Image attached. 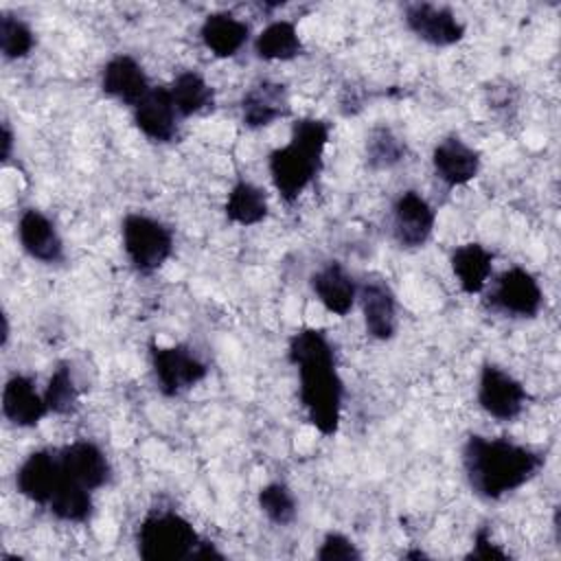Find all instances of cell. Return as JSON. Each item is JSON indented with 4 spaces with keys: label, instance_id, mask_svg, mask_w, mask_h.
<instances>
[{
    "label": "cell",
    "instance_id": "1",
    "mask_svg": "<svg viewBox=\"0 0 561 561\" xmlns=\"http://www.w3.org/2000/svg\"><path fill=\"white\" fill-rule=\"evenodd\" d=\"M289 362L298 368L300 401L311 425L331 436L342 416L344 386L335 366V351L318 329H300L289 340Z\"/></svg>",
    "mask_w": 561,
    "mask_h": 561
},
{
    "label": "cell",
    "instance_id": "2",
    "mask_svg": "<svg viewBox=\"0 0 561 561\" xmlns=\"http://www.w3.org/2000/svg\"><path fill=\"white\" fill-rule=\"evenodd\" d=\"M541 465V454L508 438H484L473 434L462 447L467 480L471 489L486 500H497L517 491L537 476Z\"/></svg>",
    "mask_w": 561,
    "mask_h": 561
},
{
    "label": "cell",
    "instance_id": "3",
    "mask_svg": "<svg viewBox=\"0 0 561 561\" xmlns=\"http://www.w3.org/2000/svg\"><path fill=\"white\" fill-rule=\"evenodd\" d=\"M327 142L329 125L324 121L300 118L294 123L291 140L270 153V175L274 188L285 202L298 199V195L320 173Z\"/></svg>",
    "mask_w": 561,
    "mask_h": 561
},
{
    "label": "cell",
    "instance_id": "4",
    "mask_svg": "<svg viewBox=\"0 0 561 561\" xmlns=\"http://www.w3.org/2000/svg\"><path fill=\"white\" fill-rule=\"evenodd\" d=\"M138 554L145 561H180L191 559L199 537L188 519L178 513H151L142 519L138 535Z\"/></svg>",
    "mask_w": 561,
    "mask_h": 561
},
{
    "label": "cell",
    "instance_id": "5",
    "mask_svg": "<svg viewBox=\"0 0 561 561\" xmlns=\"http://www.w3.org/2000/svg\"><path fill=\"white\" fill-rule=\"evenodd\" d=\"M123 248L131 265L138 272L149 274L162 267L171 256L173 234L158 219L131 213L123 219Z\"/></svg>",
    "mask_w": 561,
    "mask_h": 561
},
{
    "label": "cell",
    "instance_id": "6",
    "mask_svg": "<svg viewBox=\"0 0 561 561\" xmlns=\"http://www.w3.org/2000/svg\"><path fill=\"white\" fill-rule=\"evenodd\" d=\"M151 366H153L158 388L167 397H175L193 388L208 373L206 364L184 344H175V346L151 344Z\"/></svg>",
    "mask_w": 561,
    "mask_h": 561
},
{
    "label": "cell",
    "instance_id": "7",
    "mask_svg": "<svg viewBox=\"0 0 561 561\" xmlns=\"http://www.w3.org/2000/svg\"><path fill=\"white\" fill-rule=\"evenodd\" d=\"M478 401L486 414L497 421L515 419L526 401L524 386L495 364H484L480 370Z\"/></svg>",
    "mask_w": 561,
    "mask_h": 561
},
{
    "label": "cell",
    "instance_id": "8",
    "mask_svg": "<svg viewBox=\"0 0 561 561\" xmlns=\"http://www.w3.org/2000/svg\"><path fill=\"white\" fill-rule=\"evenodd\" d=\"M491 302L511 316L535 318L541 309L543 291L530 272L524 267H511L495 280Z\"/></svg>",
    "mask_w": 561,
    "mask_h": 561
},
{
    "label": "cell",
    "instance_id": "9",
    "mask_svg": "<svg viewBox=\"0 0 561 561\" xmlns=\"http://www.w3.org/2000/svg\"><path fill=\"white\" fill-rule=\"evenodd\" d=\"M408 28L432 46H451L462 39L465 24L447 7L432 2H414L405 7Z\"/></svg>",
    "mask_w": 561,
    "mask_h": 561
},
{
    "label": "cell",
    "instance_id": "10",
    "mask_svg": "<svg viewBox=\"0 0 561 561\" xmlns=\"http://www.w3.org/2000/svg\"><path fill=\"white\" fill-rule=\"evenodd\" d=\"M436 221L434 208L416 191H405L397 197L392 208L394 239L403 248H421L432 237Z\"/></svg>",
    "mask_w": 561,
    "mask_h": 561
},
{
    "label": "cell",
    "instance_id": "11",
    "mask_svg": "<svg viewBox=\"0 0 561 561\" xmlns=\"http://www.w3.org/2000/svg\"><path fill=\"white\" fill-rule=\"evenodd\" d=\"M64 478L59 454L53 451H33L15 473L18 491L37 504H48L53 491Z\"/></svg>",
    "mask_w": 561,
    "mask_h": 561
},
{
    "label": "cell",
    "instance_id": "12",
    "mask_svg": "<svg viewBox=\"0 0 561 561\" xmlns=\"http://www.w3.org/2000/svg\"><path fill=\"white\" fill-rule=\"evenodd\" d=\"M359 302L366 333L375 340H390L397 331V302L386 280L373 278L359 287Z\"/></svg>",
    "mask_w": 561,
    "mask_h": 561
},
{
    "label": "cell",
    "instance_id": "13",
    "mask_svg": "<svg viewBox=\"0 0 561 561\" xmlns=\"http://www.w3.org/2000/svg\"><path fill=\"white\" fill-rule=\"evenodd\" d=\"M64 473L83 484L85 489H99L110 480V462L99 445L90 440H75L59 451Z\"/></svg>",
    "mask_w": 561,
    "mask_h": 561
},
{
    "label": "cell",
    "instance_id": "14",
    "mask_svg": "<svg viewBox=\"0 0 561 561\" xmlns=\"http://www.w3.org/2000/svg\"><path fill=\"white\" fill-rule=\"evenodd\" d=\"M101 88L127 105H138L151 90L142 66L129 55H116L103 66Z\"/></svg>",
    "mask_w": 561,
    "mask_h": 561
},
{
    "label": "cell",
    "instance_id": "15",
    "mask_svg": "<svg viewBox=\"0 0 561 561\" xmlns=\"http://www.w3.org/2000/svg\"><path fill=\"white\" fill-rule=\"evenodd\" d=\"M432 167L447 186H460L478 175L480 153L460 138L449 136L434 147Z\"/></svg>",
    "mask_w": 561,
    "mask_h": 561
},
{
    "label": "cell",
    "instance_id": "16",
    "mask_svg": "<svg viewBox=\"0 0 561 561\" xmlns=\"http://www.w3.org/2000/svg\"><path fill=\"white\" fill-rule=\"evenodd\" d=\"M178 116L169 88H151L147 96L134 105V121L138 129L156 142H169L175 136Z\"/></svg>",
    "mask_w": 561,
    "mask_h": 561
},
{
    "label": "cell",
    "instance_id": "17",
    "mask_svg": "<svg viewBox=\"0 0 561 561\" xmlns=\"http://www.w3.org/2000/svg\"><path fill=\"white\" fill-rule=\"evenodd\" d=\"M243 123L252 129L267 127L276 118H283L289 112L287 88L276 81H261L252 85L241 101Z\"/></svg>",
    "mask_w": 561,
    "mask_h": 561
},
{
    "label": "cell",
    "instance_id": "18",
    "mask_svg": "<svg viewBox=\"0 0 561 561\" xmlns=\"http://www.w3.org/2000/svg\"><path fill=\"white\" fill-rule=\"evenodd\" d=\"M18 237L28 256L42 263H55L64 254V243L53 221L39 210H24L18 221Z\"/></svg>",
    "mask_w": 561,
    "mask_h": 561
},
{
    "label": "cell",
    "instance_id": "19",
    "mask_svg": "<svg viewBox=\"0 0 561 561\" xmlns=\"http://www.w3.org/2000/svg\"><path fill=\"white\" fill-rule=\"evenodd\" d=\"M48 412L44 397L37 394L33 379L13 375L2 388V414L18 427H33Z\"/></svg>",
    "mask_w": 561,
    "mask_h": 561
},
{
    "label": "cell",
    "instance_id": "20",
    "mask_svg": "<svg viewBox=\"0 0 561 561\" xmlns=\"http://www.w3.org/2000/svg\"><path fill=\"white\" fill-rule=\"evenodd\" d=\"M311 289L318 300L335 316H346L357 298V285L342 263L331 261L311 276Z\"/></svg>",
    "mask_w": 561,
    "mask_h": 561
},
{
    "label": "cell",
    "instance_id": "21",
    "mask_svg": "<svg viewBox=\"0 0 561 561\" xmlns=\"http://www.w3.org/2000/svg\"><path fill=\"white\" fill-rule=\"evenodd\" d=\"M204 46L217 57H232L248 42L250 26L232 13H210L199 28Z\"/></svg>",
    "mask_w": 561,
    "mask_h": 561
},
{
    "label": "cell",
    "instance_id": "22",
    "mask_svg": "<svg viewBox=\"0 0 561 561\" xmlns=\"http://www.w3.org/2000/svg\"><path fill=\"white\" fill-rule=\"evenodd\" d=\"M493 254L480 243H465L451 252V272L465 294H480L491 276Z\"/></svg>",
    "mask_w": 561,
    "mask_h": 561
},
{
    "label": "cell",
    "instance_id": "23",
    "mask_svg": "<svg viewBox=\"0 0 561 561\" xmlns=\"http://www.w3.org/2000/svg\"><path fill=\"white\" fill-rule=\"evenodd\" d=\"M254 50H256V57L265 61H287L302 53V39L294 22L276 20L259 33L254 42Z\"/></svg>",
    "mask_w": 561,
    "mask_h": 561
},
{
    "label": "cell",
    "instance_id": "24",
    "mask_svg": "<svg viewBox=\"0 0 561 561\" xmlns=\"http://www.w3.org/2000/svg\"><path fill=\"white\" fill-rule=\"evenodd\" d=\"M169 94L173 99V105L180 116H193L208 107H213V88L206 83V79L195 70L180 72L173 83L169 85Z\"/></svg>",
    "mask_w": 561,
    "mask_h": 561
},
{
    "label": "cell",
    "instance_id": "25",
    "mask_svg": "<svg viewBox=\"0 0 561 561\" xmlns=\"http://www.w3.org/2000/svg\"><path fill=\"white\" fill-rule=\"evenodd\" d=\"M267 215V197L265 191L250 184L237 182L226 199V217L239 226H254L263 221Z\"/></svg>",
    "mask_w": 561,
    "mask_h": 561
},
{
    "label": "cell",
    "instance_id": "26",
    "mask_svg": "<svg viewBox=\"0 0 561 561\" xmlns=\"http://www.w3.org/2000/svg\"><path fill=\"white\" fill-rule=\"evenodd\" d=\"M50 513L64 522H85L92 515L90 489L70 480L66 473L57 489L53 491L48 504Z\"/></svg>",
    "mask_w": 561,
    "mask_h": 561
},
{
    "label": "cell",
    "instance_id": "27",
    "mask_svg": "<svg viewBox=\"0 0 561 561\" xmlns=\"http://www.w3.org/2000/svg\"><path fill=\"white\" fill-rule=\"evenodd\" d=\"M46 408L55 414H72L79 405V390L75 386L72 373L66 364H59L55 373L48 379L46 392H44Z\"/></svg>",
    "mask_w": 561,
    "mask_h": 561
},
{
    "label": "cell",
    "instance_id": "28",
    "mask_svg": "<svg viewBox=\"0 0 561 561\" xmlns=\"http://www.w3.org/2000/svg\"><path fill=\"white\" fill-rule=\"evenodd\" d=\"M33 44H35V35L24 20L9 13L0 15V48L7 59L26 57Z\"/></svg>",
    "mask_w": 561,
    "mask_h": 561
},
{
    "label": "cell",
    "instance_id": "29",
    "mask_svg": "<svg viewBox=\"0 0 561 561\" xmlns=\"http://www.w3.org/2000/svg\"><path fill=\"white\" fill-rule=\"evenodd\" d=\"M405 153V145L401 138H397L388 127H377L370 131L366 140V156L370 167L375 169H388L397 164Z\"/></svg>",
    "mask_w": 561,
    "mask_h": 561
},
{
    "label": "cell",
    "instance_id": "30",
    "mask_svg": "<svg viewBox=\"0 0 561 561\" xmlns=\"http://www.w3.org/2000/svg\"><path fill=\"white\" fill-rule=\"evenodd\" d=\"M259 506L278 526H287L296 517V500L280 482H272L259 491Z\"/></svg>",
    "mask_w": 561,
    "mask_h": 561
},
{
    "label": "cell",
    "instance_id": "31",
    "mask_svg": "<svg viewBox=\"0 0 561 561\" xmlns=\"http://www.w3.org/2000/svg\"><path fill=\"white\" fill-rule=\"evenodd\" d=\"M318 559L320 561H357L362 559V554L348 537L340 533H329L318 550Z\"/></svg>",
    "mask_w": 561,
    "mask_h": 561
},
{
    "label": "cell",
    "instance_id": "32",
    "mask_svg": "<svg viewBox=\"0 0 561 561\" xmlns=\"http://www.w3.org/2000/svg\"><path fill=\"white\" fill-rule=\"evenodd\" d=\"M473 541L476 543H473V550L469 552V559H506V552L491 541V535L486 528H480Z\"/></svg>",
    "mask_w": 561,
    "mask_h": 561
},
{
    "label": "cell",
    "instance_id": "33",
    "mask_svg": "<svg viewBox=\"0 0 561 561\" xmlns=\"http://www.w3.org/2000/svg\"><path fill=\"white\" fill-rule=\"evenodd\" d=\"M191 559H224V554L213 546V543H208V541H202L199 539V543H197V548L193 550V554H191Z\"/></svg>",
    "mask_w": 561,
    "mask_h": 561
},
{
    "label": "cell",
    "instance_id": "34",
    "mask_svg": "<svg viewBox=\"0 0 561 561\" xmlns=\"http://www.w3.org/2000/svg\"><path fill=\"white\" fill-rule=\"evenodd\" d=\"M11 147H13V134H11L9 125L2 123V160H9Z\"/></svg>",
    "mask_w": 561,
    "mask_h": 561
}]
</instances>
